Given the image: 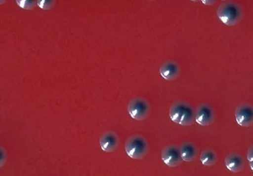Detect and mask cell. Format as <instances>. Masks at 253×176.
Segmentation results:
<instances>
[{"instance_id":"1","label":"cell","mask_w":253,"mask_h":176,"mask_svg":"<svg viewBox=\"0 0 253 176\" xmlns=\"http://www.w3.org/2000/svg\"><path fill=\"white\" fill-rule=\"evenodd\" d=\"M170 119L180 126H191L196 121V109L184 101L174 102L169 111Z\"/></svg>"},{"instance_id":"2","label":"cell","mask_w":253,"mask_h":176,"mask_svg":"<svg viewBox=\"0 0 253 176\" xmlns=\"http://www.w3.org/2000/svg\"><path fill=\"white\" fill-rule=\"evenodd\" d=\"M217 15L223 24L233 26L239 24L244 16L243 9L235 2H224L218 6Z\"/></svg>"},{"instance_id":"3","label":"cell","mask_w":253,"mask_h":176,"mask_svg":"<svg viewBox=\"0 0 253 176\" xmlns=\"http://www.w3.org/2000/svg\"><path fill=\"white\" fill-rule=\"evenodd\" d=\"M150 150L149 143L144 137L141 135H134L129 137L125 143V152L131 159L141 160Z\"/></svg>"},{"instance_id":"4","label":"cell","mask_w":253,"mask_h":176,"mask_svg":"<svg viewBox=\"0 0 253 176\" xmlns=\"http://www.w3.org/2000/svg\"><path fill=\"white\" fill-rule=\"evenodd\" d=\"M127 111L132 119L144 120L150 115L151 106L149 101L143 97H135L129 102Z\"/></svg>"},{"instance_id":"5","label":"cell","mask_w":253,"mask_h":176,"mask_svg":"<svg viewBox=\"0 0 253 176\" xmlns=\"http://www.w3.org/2000/svg\"><path fill=\"white\" fill-rule=\"evenodd\" d=\"M216 119L215 111L211 105L203 103L196 109V122L202 127H209Z\"/></svg>"},{"instance_id":"6","label":"cell","mask_w":253,"mask_h":176,"mask_svg":"<svg viewBox=\"0 0 253 176\" xmlns=\"http://www.w3.org/2000/svg\"><path fill=\"white\" fill-rule=\"evenodd\" d=\"M162 160L170 168H175L181 164L183 159L180 154V146L176 144H169L162 151Z\"/></svg>"},{"instance_id":"7","label":"cell","mask_w":253,"mask_h":176,"mask_svg":"<svg viewBox=\"0 0 253 176\" xmlns=\"http://www.w3.org/2000/svg\"><path fill=\"white\" fill-rule=\"evenodd\" d=\"M235 118L239 126L249 127L253 124V107L249 104H241L236 108Z\"/></svg>"},{"instance_id":"8","label":"cell","mask_w":253,"mask_h":176,"mask_svg":"<svg viewBox=\"0 0 253 176\" xmlns=\"http://www.w3.org/2000/svg\"><path fill=\"white\" fill-rule=\"evenodd\" d=\"M100 146L105 152H113L117 150L120 144V139L117 133L106 131L100 138Z\"/></svg>"},{"instance_id":"9","label":"cell","mask_w":253,"mask_h":176,"mask_svg":"<svg viewBox=\"0 0 253 176\" xmlns=\"http://www.w3.org/2000/svg\"><path fill=\"white\" fill-rule=\"evenodd\" d=\"M161 76L166 81H173L180 76L181 68L174 60H167L159 69Z\"/></svg>"},{"instance_id":"10","label":"cell","mask_w":253,"mask_h":176,"mask_svg":"<svg viewBox=\"0 0 253 176\" xmlns=\"http://www.w3.org/2000/svg\"><path fill=\"white\" fill-rule=\"evenodd\" d=\"M225 167L228 170L233 173L241 172L245 167V161L243 156L237 152H232L225 159Z\"/></svg>"},{"instance_id":"11","label":"cell","mask_w":253,"mask_h":176,"mask_svg":"<svg viewBox=\"0 0 253 176\" xmlns=\"http://www.w3.org/2000/svg\"><path fill=\"white\" fill-rule=\"evenodd\" d=\"M182 159L186 162H192L198 156V148L196 144L191 141L182 143L180 146Z\"/></svg>"},{"instance_id":"12","label":"cell","mask_w":253,"mask_h":176,"mask_svg":"<svg viewBox=\"0 0 253 176\" xmlns=\"http://www.w3.org/2000/svg\"><path fill=\"white\" fill-rule=\"evenodd\" d=\"M200 161L204 166H213L217 161V153L212 148H205L200 155Z\"/></svg>"},{"instance_id":"13","label":"cell","mask_w":253,"mask_h":176,"mask_svg":"<svg viewBox=\"0 0 253 176\" xmlns=\"http://www.w3.org/2000/svg\"><path fill=\"white\" fill-rule=\"evenodd\" d=\"M16 2L21 6L22 8L26 9V10H31L34 8L36 4H38V1H16Z\"/></svg>"},{"instance_id":"14","label":"cell","mask_w":253,"mask_h":176,"mask_svg":"<svg viewBox=\"0 0 253 176\" xmlns=\"http://www.w3.org/2000/svg\"><path fill=\"white\" fill-rule=\"evenodd\" d=\"M55 1H38V5L41 8L49 10L55 6Z\"/></svg>"},{"instance_id":"15","label":"cell","mask_w":253,"mask_h":176,"mask_svg":"<svg viewBox=\"0 0 253 176\" xmlns=\"http://www.w3.org/2000/svg\"><path fill=\"white\" fill-rule=\"evenodd\" d=\"M1 152H2V157H1V164H0V166L2 167L6 161V153L5 152V149L2 147H1Z\"/></svg>"},{"instance_id":"16","label":"cell","mask_w":253,"mask_h":176,"mask_svg":"<svg viewBox=\"0 0 253 176\" xmlns=\"http://www.w3.org/2000/svg\"><path fill=\"white\" fill-rule=\"evenodd\" d=\"M247 159L249 162L253 161V146L250 147L249 148L247 153Z\"/></svg>"},{"instance_id":"17","label":"cell","mask_w":253,"mask_h":176,"mask_svg":"<svg viewBox=\"0 0 253 176\" xmlns=\"http://www.w3.org/2000/svg\"><path fill=\"white\" fill-rule=\"evenodd\" d=\"M202 2L206 5H213L216 3V1H202Z\"/></svg>"},{"instance_id":"18","label":"cell","mask_w":253,"mask_h":176,"mask_svg":"<svg viewBox=\"0 0 253 176\" xmlns=\"http://www.w3.org/2000/svg\"><path fill=\"white\" fill-rule=\"evenodd\" d=\"M249 165H250V168H251V169L253 172V161H252V162H249Z\"/></svg>"}]
</instances>
